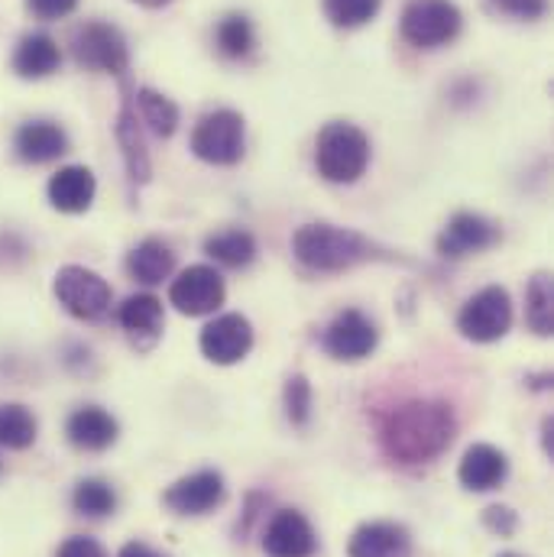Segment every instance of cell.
Here are the masks:
<instances>
[{
    "mask_svg": "<svg viewBox=\"0 0 554 557\" xmlns=\"http://www.w3.org/2000/svg\"><path fill=\"white\" fill-rule=\"evenodd\" d=\"M483 525H487L493 535L509 539V535H516V529H519V516H516L509 506H490V509H483Z\"/></svg>",
    "mask_w": 554,
    "mask_h": 557,
    "instance_id": "cell-33",
    "label": "cell"
},
{
    "mask_svg": "<svg viewBox=\"0 0 554 557\" xmlns=\"http://www.w3.org/2000/svg\"><path fill=\"white\" fill-rule=\"evenodd\" d=\"M383 0H324V16L341 26V29H354L370 23L380 13Z\"/></svg>",
    "mask_w": 554,
    "mask_h": 557,
    "instance_id": "cell-30",
    "label": "cell"
},
{
    "mask_svg": "<svg viewBox=\"0 0 554 557\" xmlns=\"http://www.w3.org/2000/svg\"><path fill=\"white\" fill-rule=\"evenodd\" d=\"M26 7L39 20H62V16H69L78 7V0H26Z\"/></svg>",
    "mask_w": 554,
    "mask_h": 557,
    "instance_id": "cell-35",
    "label": "cell"
},
{
    "mask_svg": "<svg viewBox=\"0 0 554 557\" xmlns=\"http://www.w3.org/2000/svg\"><path fill=\"white\" fill-rule=\"evenodd\" d=\"M509 324H513V301H509V292L500 285L480 288L473 298H467V305L457 314L460 334L473 344H493L506 337Z\"/></svg>",
    "mask_w": 554,
    "mask_h": 557,
    "instance_id": "cell-6",
    "label": "cell"
},
{
    "mask_svg": "<svg viewBox=\"0 0 554 557\" xmlns=\"http://www.w3.org/2000/svg\"><path fill=\"white\" fill-rule=\"evenodd\" d=\"M315 548H318L315 529L295 509H282V512L273 516V522L267 525L263 552L270 557H311Z\"/></svg>",
    "mask_w": 554,
    "mask_h": 557,
    "instance_id": "cell-14",
    "label": "cell"
},
{
    "mask_svg": "<svg viewBox=\"0 0 554 557\" xmlns=\"http://www.w3.org/2000/svg\"><path fill=\"white\" fill-rule=\"evenodd\" d=\"M347 557H413V535L399 522H367L350 535Z\"/></svg>",
    "mask_w": 554,
    "mask_h": 557,
    "instance_id": "cell-15",
    "label": "cell"
},
{
    "mask_svg": "<svg viewBox=\"0 0 554 557\" xmlns=\"http://www.w3.org/2000/svg\"><path fill=\"white\" fill-rule=\"evenodd\" d=\"M198 347L218 367L241 363L254 347V327L244 314H221L201 331Z\"/></svg>",
    "mask_w": 554,
    "mask_h": 557,
    "instance_id": "cell-12",
    "label": "cell"
},
{
    "mask_svg": "<svg viewBox=\"0 0 554 557\" xmlns=\"http://www.w3.org/2000/svg\"><path fill=\"white\" fill-rule=\"evenodd\" d=\"M72 506L78 516H88V519H104V516H114L118 509V493L108 480H98V476H88L75 486L72 493Z\"/></svg>",
    "mask_w": 554,
    "mask_h": 557,
    "instance_id": "cell-27",
    "label": "cell"
},
{
    "mask_svg": "<svg viewBox=\"0 0 554 557\" xmlns=\"http://www.w3.org/2000/svg\"><path fill=\"white\" fill-rule=\"evenodd\" d=\"M205 253L231 270H244L257 260V240L247 231H221L205 240Z\"/></svg>",
    "mask_w": 554,
    "mask_h": 557,
    "instance_id": "cell-24",
    "label": "cell"
},
{
    "mask_svg": "<svg viewBox=\"0 0 554 557\" xmlns=\"http://www.w3.org/2000/svg\"><path fill=\"white\" fill-rule=\"evenodd\" d=\"M311 403H315L311 383L301 373L288 376V383H285V416H288V421L295 428H308V421H311Z\"/></svg>",
    "mask_w": 554,
    "mask_h": 557,
    "instance_id": "cell-31",
    "label": "cell"
},
{
    "mask_svg": "<svg viewBox=\"0 0 554 557\" xmlns=\"http://www.w3.org/2000/svg\"><path fill=\"white\" fill-rule=\"evenodd\" d=\"M72 52H75L78 65L95 69V72L124 75L131 69V46H127L124 33L111 23H101V20H91V23L75 29Z\"/></svg>",
    "mask_w": 554,
    "mask_h": 557,
    "instance_id": "cell-5",
    "label": "cell"
},
{
    "mask_svg": "<svg viewBox=\"0 0 554 557\" xmlns=\"http://www.w3.org/2000/svg\"><path fill=\"white\" fill-rule=\"evenodd\" d=\"M487 3L513 20H542L549 10V0H487Z\"/></svg>",
    "mask_w": 554,
    "mask_h": 557,
    "instance_id": "cell-32",
    "label": "cell"
},
{
    "mask_svg": "<svg viewBox=\"0 0 554 557\" xmlns=\"http://www.w3.org/2000/svg\"><path fill=\"white\" fill-rule=\"evenodd\" d=\"M13 149L23 162H33V165L52 162L62 152H69V134L52 121H29L16 131Z\"/></svg>",
    "mask_w": 554,
    "mask_h": 557,
    "instance_id": "cell-20",
    "label": "cell"
},
{
    "mask_svg": "<svg viewBox=\"0 0 554 557\" xmlns=\"http://www.w3.org/2000/svg\"><path fill=\"white\" fill-rule=\"evenodd\" d=\"M98 182L85 165H65L49 178V201L62 214H82L91 208Z\"/></svg>",
    "mask_w": 554,
    "mask_h": 557,
    "instance_id": "cell-18",
    "label": "cell"
},
{
    "mask_svg": "<svg viewBox=\"0 0 554 557\" xmlns=\"http://www.w3.org/2000/svg\"><path fill=\"white\" fill-rule=\"evenodd\" d=\"M192 152L211 165H234L244 156V117L237 111H211L192 134Z\"/></svg>",
    "mask_w": 554,
    "mask_h": 557,
    "instance_id": "cell-7",
    "label": "cell"
},
{
    "mask_svg": "<svg viewBox=\"0 0 554 557\" xmlns=\"http://www.w3.org/2000/svg\"><path fill=\"white\" fill-rule=\"evenodd\" d=\"M214 39H218V49H221L227 59H244V55H250V49L257 46L254 23H250V16H244V13H227V16L218 23Z\"/></svg>",
    "mask_w": 554,
    "mask_h": 557,
    "instance_id": "cell-29",
    "label": "cell"
},
{
    "mask_svg": "<svg viewBox=\"0 0 554 557\" xmlns=\"http://www.w3.org/2000/svg\"><path fill=\"white\" fill-rule=\"evenodd\" d=\"M118 557H165V555L152 552V548H149V545H143V542H127Z\"/></svg>",
    "mask_w": 554,
    "mask_h": 557,
    "instance_id": "cell-36",
    "label": "cell"
},
{
    "mask_svg": "<svg viewBox=\"0 0 554 557\" xmlns=\"http://www.w3.org/2000/svg\"><path fill=\"white\" fill-rule=\"evenodd\" d=\"M506 476H509V460L493 444H473V447H467V454H464V460L457 467V480L470 493H490V490L503 486Z\"/></svg>",
    "mask_w": 554,
    "mask_h": 557,
    "instance_id": "cell-16",
    "label": "cell"
},
{
    "mask_svg": "<svg viewBox=\"0 0 554 557\" xmlns=\"http://www.w3.org/2000/svg\"><path fill=\"white\" fill-rule=\"evenodd\" d=\"M552 434H554V418H545V424H542V441H545V454H549V457H554Z\"/></svg>",
    "mask_w": 554,
    "mask_h": 557,
    "instance_id": "cell-37",
    "label": "cell"
},
{
    "mask_svg": "<svg viewBox=\"0 0 554 557\" xmlns=\"http://www.w3.org/2000/svg\"><path fill=\"white\" fill-rule=\"evenodd\" d=\"M36 416L20 403H0V447L26 450L36 441Z\"/></svg>",
    "mask_w": 554,
    "mask_h": 557,
    "instance_id": "cell-26",
    "label": "cell"
},
{
    "mask_svg": "<svg viewBox=\"0 0 554 557\" xmlns=\"http://www.w3.org/2000/svg\"><path fill=\"white\" fill-rule=\"evenodd\" d=\"M134 101H137L139 108V121H143L156 137L169 139L178 131V108H175L165 95H159V91H152V88H139L137 95H134Z\"/></svg>",
    "mask_w": 554,
    "mask_h": 557,
    "instance_id": "cell-25",
    "label": "cell"
},
{
    "mask_svg": "<svg viewBox=\"0 0 554 557\" xmlns=\"http://www.w3.org/2000/svg\"><path fill=\"white\" fill-rule=\"evenodd\" d=\"M526 321L539 337H549L554 331L552 276L549 273H535L526 288Z\"/></svg>",
    "mask_w": 554,
    "mask_h": 557,
    "instance_id": "cell-28",
    "label": "cell"
},
{
    "mask_svg": "<svg viewBox=\"0 0 554 557\" xmlns=\"http://www.w3.org/2000/svg\"><path fill=\"white\" fill-rule=\"evenodd\" d=\"M121 327L137 341L139 347H149L156 337H159V327H162V301L156 295H131L121 311Z\"/></svg>",
    "mask_w": 554,
    "mask_h": 557,
    "instance_id": "cell-22",
    "label": "cell"
},
{
    "mask_svg": "<svg viewBox=\"0 0 554 557\" xmlns=\"http://www.w3.org/2000/svg\"><path fill=\"white\" fill-rule=\"evenodd\" d=\"M224 476L218 470H198L182 480H175L165 493L162 503L175 516H208L224 503Z\"/></svg>",
    "mask_w": 554,
    "mask_h": 557,
    "instance_id": "cell-11",
    "label": "cell"
},
{
    "mask_svg": "<svg viewBox=\"0 0 554 557\" xmlns=\"http://www.w3.org/2000/svg\"><path fill=\"white\" fill-rule=\"evenodd\" d=\"M377 341H380L377 324L357 308L341 311L324 331V350L344 363H357V360L370 357L377 350Z\"/></svg>",
    "mask_w": 554,
    "mask_h": 557,
    "instance_id": "cell-9",
    "label": "cell"
},
{
    "mask_svg": "<svg viewBox=\"0 0 554 557\" xmlns=\"http://www.w3.org/2000/svg\"><path fill=\"white\" fill-rule=\"evenodd\" d=\"M169 301L188 318L211 314L224 305V278L211 267H188L185 273H178V278H172Z\"/></svg>",
    "mask_w": 554,
    "mask_h": 557,
    "instance_id": "cell-10",
    "label": "cell"
},
{
    "mask_svg": "<svg viewBox=\"0 0 554 557\" xmlns=\"http://www.w3.org/2000/svg\"><path fill=\"white\" fill-rule=\"evenodd\" d=\"M52 292L59 305L72 318H82V321H98L111 308V285L85 267H62L56 273Z\"/></svg>",
    "mask_w": 554,
    "mask_h": 557,
    "instance_id": "cell-8",
    "label": "cell"
},
{
    "mask_svg": "<svg viewBox=\"0 0 554 557\" xmlns=\"http://www.w3.org/2000/svg\"><path fill=\"white\" fill-rule=\"evenodd\" d=\"M460 10L454 0H409L403 10V36L416 49H441L460 33Z\"/></svg>",
    "mask_w": 554,
    "mask_h": 557,
    "instance_id": "cell-4",
    "label": "cell"
},
{
    "mask_svg": "<svg viewBox=\"0 0 554 557\" xmlns=\"http://www.w3.org/2000/svg\"><path fill=\"white\" fill-rule=\"evenodd\" d=\"M56 557H108V552L95 539H88V535H72V539H65L59 545Z\"/></svg>",
    "mask_w": 554,
    "mask_h": 557,
    "instance_id": "cell-34",
    "label": "cell"
},
{
    "mask_svg": "<svg viewBox=\"0 0 554 557\" xmlns=\"http://www.w3.org/2000/svg\"><path fill=\"white\" fill-rule=\"evenodd\" d=\"M65 434L78 450H95L98 454V450H108L118 441L121 424L101 406H82L65 421Z\"/></svg>",
    "mask_w": 554,
    "mask_h": 557,
    "instance_id": "cell-17",
    "label": "cell"
},
{
    "mask_svg": "<svg viewBox=\"0 0 554 557\" xmlns=\"http://www.w3.org/2000/svg\"><path fill=\"white\" fill-rule=\"evenodd\" d=\"M139 7H146V10H159V7H165L169 0H134Z\"/></svg>",
    "mask_w": 554,
    "mask_h": 557,
    "instance_id": "cell-38",
    "label": "cell"
},
{
    "mask_svg": "<svg viewBox=\"0 0 554 557\" xmlns=\"http://www.w3.org/2000/svg\"><path fill=\"white\" fill-rule=\"evenodd\" d=\"M500 557H522V555H513V552H506V555H500Z\"/></svg>",
    "mask_w": 554,
    "mask_h": 557,
    "instance_id": "cell-39",
    "label": "cell"
},
{
    "mask_svg": "<svg viewBox=\"0 0 554 557\" xmlns=\"http://www.w3.org/2000/svg\"><path fill=\"white\" fill-rule=\"evenodd\" d=\"M59 62H62V52H59L56 39L46 33H29L16 42L13 72L20 78H46L59 69Z\"/></svg>",
    "mask_w": 554,
    "mask_h": 557,
    "instance_id": "cell-21",
    "label": "cell"
},
{
    "mask_svg": "<svg viewBox=\"0 0 554 557\" xmlns=\"http://www.w3.org/2000/svg\"><path fill=\"white\" fill-rule=\"evenodd\" d=\"M315 165L321 178L334 185H350L370 165V139L354 124H328L315 143Z\"/></svg>",
    "mask_w": 554,
    "mask_h": 557,
    "instance_id": "cell-3",
    "label": "cell"
},
{
    "mask_svg": "<svg viewBox=\"0 0 554 557\" xmlns=\"http://www.w3.org/2000/svg\"><path fill=\"white\" fill-rule=\"evenodd\" d=\"M500 240V227L480 214H454L447 221V227L441 231L438 237V253L444 260H464L470 253H480V250H490L493 244Z\"/></svg>",
    "mask_w": 554,
    "mask_h": 557,
    "instance_id": "cell-13",
    "label": "cell"
},
{
    "mask_svg": "<svg viewBox=\"0 0 554 557\" xmlns=\"http://www.w3.org/2000/svg\"><path fill=\"white\" fill-rule=\"evenodd\" d=\"M118 143H121V152H124V165H127V175L134 182H149V152H146V143H143V131L137 124V101L131 95V88L124 85V101H121V114H118Z\"/></svg>",
    "mask_w": 554,
    "mask_h": 557,
    "instance_id": "cell-19",
    "label": "cell"
},
{
    "mask_svg": "<svg viewBox=\"0 0 554 557\" xmlns=\"http://www.w3.org/2000/svg\"><path fill=\"white\" fill-rule=\"evenodd\" d=\"M457 434V418L447 403L413 399L393 409L380 424V447L390 460L418 467L438 460Z\"/></svg>",
    "mask_w": 554,
    "mask_h": 557,
    "instance_id": "cell-1",
    "label": "cell"
},
{
    "mask_svg": "<svg viewBox=\"0 0 554 557\" xmlns=\"http://www.w3.org/2000/svg\"><path fill=\"white\" fill-rule=\"evenodd\" d=\"M172 267H175V253L169 250V244H162V240H156V237L137 244V247L131 250V257H127L131 276L139 278V282H146V285H156V282L169 278Z\"/></svg>",
    "mask_w": 554,
    "mask_h": 557,
    "instance_id": "cell-23",
    "label": "cell"
},
{
    "mask_svg": "<svg viewBox=\"0 0 554 557\" xmlns=\"http://www.w3.org/2000/svg\"><path fill=\"white\" fill-rule=\"evenodd\" d=\"M292 253L315 273H341L373 257V244L357 231L334 224H305L292 237Z\"/></svg>",
    "mask_w": 554,
    "mask_h": 557,
    "instance_id": "cell-2",
    "label": "cell"
}]
</instances>
